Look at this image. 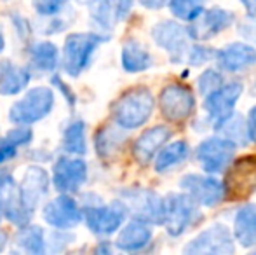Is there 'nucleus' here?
Instances as JSON below:
<instances>
[{"mask_svg":"<svg viewBox=\"0 0 256 255\" xmlns=\"http://www.w3.org/2000/svg\"><path fill=\"white\" fill-rule=\"evenodd\" d=\"M32 74L23 65H18L10 60H0V95L14 96L24 91L30 84Z\"/></svg>","mask_w":256,"mask_h":255,"instance_id":"obj_20","label":"nucleus"},{"mask_svg":"<svg viewBox=\"0 0 256 255\" xmlns=\"http://www.w3.org/2000/svg\"><path fill=\"white\" fill-rule=\"evenodd\" d=\"M240 2L244 4L248 14H250L251 18H256V0H240Z\"/></svg>","mask_w":256,"mask_h":255,"instance_id":"obj_39","label":"nucleus"},{"mask_svg":"<svg viewBox=\"0 0 256 255\" xmlns=\"http://www.w3.org/2000/svg\"><path fill=\"white\" fill-rule=\"evenodd\" d=\"M32 68L40 74H52L60 63V51L52 42H37L28 51Z\"/></svg>","mask_w":256,"mask_h":255,"instance_id":"obj_25","label":"nucleus"},{"mask_svg":"<svg viewBox=\"0 0 256 255\" xmlns=\"http://www.w3.org/2000/svg\"><path fill=\"white\" fill-rule=\"evenodd\" d=\"M154 96L148 89L136 88L122 95L112 107L115 123L124 129L140 128L150 119L154 110Z\"/></svg>","mask_w":256,"mask_h":255,"instance_id":"obj_2","label":"nucleus"},{"mask_svg":"<svg viewBox=\"0 0 256 255\" xmlns=\"http://www.w3.org/2000/svg\"><path fill=\"white\" fill-rule=\"evenodd\" d=\"M16 250L28 253H44L48 250V239L46 232L38 225H23L14 238Z\"/></svg>","mask_w":256,"mask_h":255,"instance_id":"obj_26","label":"nucleus"},{"mask_svg":"<svg viewBox=\"0 0 256 255\" xmlns=\"http://www.w3.org/2000/svg\"><path fill=\"white\" fill-rule=\"evenodd\" d=\"M182 187L197 203L204 204V206H216L225 197V185L218 178H212V177L186 175V177L182 178Z\"/></svg>","mask_w":256,"mask_h":255,"instance_id":"obj_16","label":"nucleus"},{"mask_svg":"<svg viewBox=\"0 0 256 255\" xmlns=\"http://www.w3.org/2000/svg\"><path fill=\"white\" fill-rule=\"evenodd\" d=\"M236 154V145L232 140L212 136L197 147V161L200 163L204 171L208 173H220L232 161Z\"/></svg>","mask_w":256,"mask_h":255,"instance_id":"obj_12","label":"nucleus"},{"mask_svg":"<svg viewBox=\"0 0 256 255\" xmlns=\"http://www.w3.org/2000/svg\"><path fill=\"white\" fill-rule=\"evenodd\" d=\"M6 243H7V236L4 232H0V252L6 248Z\"/></svg>","mask_w":256,"mask_h":255,"instance_id":"obj_41","label":"nucleus"},{"mask_svg":"<svg viewBox=\"0 0 256 255\" xmlns=\"http://www.w3.org/2000/svg\"><path fill=\"white\" fill-rule=\"evenodd\" d=\"M240 95H242V84L240 82H228L225 86L222 84L218 89H214L206 96V110H208L209 117L216 128H220L228 117H232V110Z\"/></svg>","mask_w":256,"mask_h":255,"instance_id":"obj_14","label":"nucleus"},{"mask_svg":"<svg viewBox=\"0 0 256 255\" xmlns=\"http://www.w3.org/2000/svg\"><path fill=\"white\" fill-rule=\"evenodd\" d=\"M120 203L124 204L126 211L138 220L146 224H164L166 217V199H160L154 191L148 189H126L120 192Z\"/></svg>","mask_w":256,"mask_h":255,"instance_id":"obj_4","label":"nucleus"},{"mask_svg":"<svg viewBox=\"0 0 256 255\" xmlns=\"http://www.w3.org/2000/svg\"><path fill=\"white\" fill-rule=\"evenodd\" d=\"M82 211H84V220L89 231L98 236L114 234L122 225L126 217V208L120 201L114 204H91Z\"/></svg>","mask_w":256,"mask_h":255,"instance_id":"obj_10","label":"nucleus"},{"mask_svg":"<svg viewBox=\"0 0 256 255\" xmlns=\"http://www.w3.org/2000/svg\"><path fill=\"white\" fill-rule=\"evenodd\" d=\"M204 0H169V9L176 18L194 21L202 13Z\"/></svg>","mask_w":256,"mask_h":255,"instance_id":"obj_31","label":"nucleus"},{"mask_svg":"<svg viewBox=\"0 0 256 255\" xmlns=\"http://www.w3.org/2000/svg\"><path fill=\"white\" fill-rule=\"evenodd\" d=\"M188 35L190 32L174 21H160L152 30L154 41L162 49H166L174 62H182V58L185 56V51L188 48Z\"/></svg>","mask_w":256,"mask_h":255,"instance_id":"obj_15","label":"nucleus"},{"mask_svg":"<svg viewBox=\"0 0 256 255\" xmlns=\"http://www.w3.org/2000/svg\"><path fill=\"white\" fill-rule=\"evenodd\" d=\"M42 215H44V220L58 231H70L77 227L84 218V211L80 210L77 201L64 192L49 201L42 210Z\"/></svg>","mask_w":256,"mask_h":255,"instance_id":"obj_7","label":"nucleus"},{"mask_svg":"<svg viewBox=\"0 0 256 255\" xmlns=\"http://www.w3.org/2000/svg\"><path fill=\"white\" fill-rule=\"evenodd\" d=\"M32 2L40 16H54L61 9H64L70 0H32Z\"/></svg>","mask_w":256,"mask_h":255,"instance_id":"obj_33","label":"nucleus"},{"mask_svg":"<svg viewBox=\"0 0 256 255\" xmlns=\"http://www.w3.org/2000/svg\"><path fill=\"white\" fill-rule=\"evenodd\" d=\"M223 84V79L222 75L218 74L216 70H206L199 79V88H200V93L208 96L211 91L218 89L220 86Z\"/></svg>","mask_w":256,"mask_h":255,"instance_id":"obj_34","label":"nucleus"},{"mask_svg":"<svg viewBox=\"0 0 256 255\" xmlns=\"http://www.w3.org/2000/svg\"><path fill=\"white\" fill-rule=\"evenodd\" d=\"M164 2H166V0H142L143 6L150 7V9H157V7H160Z\"/></svg>","mask_w":256,"mask_h":255,"instance_id":"obj_40","label":"nucleus"},{"mask_svg":"<svg viewBox=\"0 0 256 255\" xmlns=\"http://www.w3.org/2000/svg\"><path fill=\"white\" fill-rule=\"evenodd\" d=\"M12 21H14V27H16L18 34H20L21 37H23V39H28V37H30L32 28H30V25H28V21L24 20V18H21V16H12Z\"/></svg>","mask_w":256,"mask_h":255,"instance_id":"obj_37","label":"nucleus"},{"mask_svg":"<svg viewBox=\"0 0 256 255\" xmlns=\"http://www.w3.org/2000/svg\"><path fill=\"white\" fill-rule=\"evenodd\" d=\"M232 23H234V14L230 11L212 7L209 11H202L194 20L188 32H190V37L194 39H209L212 35L220 34L222 30H225V28H228Z\"/></svg>","mask_w":256,"mask_h":255,"instance_id":"obj_17","label":"nucleus"},{"mask_svg":"<svg viewBox=\"0 0 256 255\" xmlns=\"http://www.w3.org/2000/svg\"><path fill=\"white\" fill-rule=\"evenodd\" d=\"M209 56H211V53H209L208 49H204L202 46H196V48L192 49V53H190V60H192L194 65H200V63L208 62Z\"/></svg>","mask_w":256,"mask_h":255,"instance_id":"obj_36","label":"nucleus"},{"mask_svg":"<svg viewBox=\"0 0 256 255\" xmlns=\"http://www.w3.org/2000/svg\"><path fill=\"white\" fill-rule=\"evenodd\" d=\"M21 194L32 211L38 206L49 191V175L42 166H28L21 180Z\"/></svg>","mask_w":256,"mask_h":255,"instance_id":"obj_18","label":"nucleus"},{"mask_svg":"<svg viewBox=\"0 0 256 255\" xmlns=\"http://www.w3.org/2000/svg\"><path fill=\"white\" fill-rule=\"evenodd\" d=\"M124 142V136L120 131L114 128H103L96 135V150L102 157H110Z\"/></svg>","mask_w":256,"mask_h":255,"instance_id":"obj_30","label":"nucleus"},{"mask_svg":"<svg viewBox=\"0 0 256 255\" xmlns=\"http://www.w3.org/2000/svg\"><path fill=\"white\" fill-rule=\"evenodd\" d=\"M134 0H96L92 6V21L103 30H110L115 23L126 20Z\"/></svg>","mask_w":256,"mask_h":255,"instance_id":"obj_19","label":"nucleus"},{"mask_svg":"<svg viewBox=\"0 0 256 255\" xmlns=\"http://www.w3.org/2000/svg\"><path fill=\"white\" fill-rule=\"evenodd\" d=\"M150 239H152V231L146 225V222L134 218L126 227H122L115 245H117V248L124 250V252H136V250L145 248L150 243Z\"/></svg>","mask_w":256,"mask_h":255,"instance_id":"obj_22","label":"nucleus"},{"mask_svg":"<svg viewBox=\"0 0 256 255\" xmlns=\"http://www.w3.org/2000/svg\"><path fill=\"white\" fill-rule=\"evenodd\" d=\"M171 138V129L168 126H155L145 131L138 140L134 142L132 147V154H134L136 161L142 164H146L155 157L157 150L164 145L168 140Z\"/></svg>","mask_w":256,"mask_h":255,"instance_id":"obj_21","label":"nucleus"},{"mask_svg":"<svg viewBox=\"0 0 256 255\" xmlns=\"http://www.w3.org/2000/svg\"><path fill=\"white\" fill-rule=\"evenodd\" d=\"M256 189V157L246 156L236 161L225 178V196L230 201L244 199Z\"/></svg>","mask_w":256,"mask_h":255,"instance_id":"obj_8","label":"nucleus"},{"mask_svg":"<svg viewBox=\"0 0 256 255\" xmlns=\"http://www.w3.org/2000/svg\"><path fill=\"white\" fill-rule=\"evenodd\" d=\"M234 234L242 246H256V204H244L234 220Z\"/></svg>","mask_w":256,"mask_h":255,"instance_id":"obj_24","label":"nucleus"},{"mask_svg":"<svg viewBox=\"0 0 256 255\" xmlns=\"http://www.w3.org/2000/svg\"><path fill=\"white\" fill-rule=\"evenodd\" d=\"M4 48H6V39H4V35L0 34V53L4 51Z\"/></svg>","mask_w":256,"mask_h":255,"instance_id":"obj_42","label":"nucleus"},{"mask_svg":"<svg viewBox=\"0 0 256 255\" xmlns=\"http://www.w3.org/2000/svg\"><path fill=\"white\" fill-rule=\"evenodd\" d=\"M63 149L74 156H84L88 152V140H86V123L75 119L63 131Z\"/></svg>","mask_w":256,"mask_h":255,"instance_id":"obj_28","label":"nucleus"},{"mask_svg":"<svg viewBox=\"0 0 256 255\" xmlns=\"http://www.w3.org/2000/svg\"><path fill=\"white\" fill-rule=\"evenodd\" d=\"M88 180V164L80 157H60L52 168V184L60 192L74 194Z\"/></svg>","mask_w":256,"mask_h":255,"instance_id":"obj_11","label":"nucleus"},{"mask_svg":"<svg viewBox=\"0 0 256 255\" xmlns=\"http://www.w3.org/2000/svg\"><path fill=\"white\" fill-rule=\"evenodd\" d=\"M158 105H160V112L166 119L172 121V123H180V121H185L192 116L196 98L186 86L169 84L162 89Z\"/></svg>","mask_w":256,"mask_h":255,"instance_id":"obj_9","label":"nucleus"},{"mask_svg":"<svg viewBox=\"0 0 256 255\" xmlns=\"http://www.w3.org/2000/svg\"><path fill=\"white\" fill-rule=\"evenodd\" d=\"M108 41L106 35L96 32L70 34L63 46V68L70 77H78L91 65L96 49Z\"/></svg>","mask_w":256,"mask_h":255,"instance_id":"obj_1","label":"nucleus"},{"mask_svg":"<svg viewBox=\"0 0 256 255\" xmlns=\"http://www.w3.org/2000/svg\"><path fill=\"white\" fill-rule=\"evenodd\" d=\"M248 136H250L251 142L256 143V107L250 110V116H248Z\"/></svg>","mask_w":256,"mask_h":255,"instance_id":"obj_38","label":"nucleus"},{"mask_svg":"<svg viewBox=\"0 0 256 255\" xmlns=\"http://www.w3.org/2000/svg\"><path fill=\"white\" fill-rule=\"evenodd\" d=\"M54 109V91L48 86H37L24 93L9 109V121L14 124L30 126L46 119Z\"/></svg>","mask_w":256,"mask_h":255,"instance_id":"obj_3","label":"nucleus"},{"mask_svg":"<svg viewBox=\"0 0 256 255\" xmlns=\"http://www.w3.org/2000/svg\"><path fill=\"white\" fill-rule=\"evenodd\" d=\"M51 84H52V88H56L58 91L63 95V98L66 100L68 103H70V107H74L75 105V102H77V98H75V95H74V91L70 89V86L68 84H64V81L60 77L58 74H54L52 77H51Z\"/></svg>","mask_w":256,"mask_h":255,"instance_id":"obj_35","label":"nucleus"},{"mask_svg":"<svg viewBox=\"0 0 256 255\" xmlns=\"http://www.w3.org/2000/svg\"><path fill=\"white\" fill-rule=\"evenodd\" d=\"M0 213L18 227L26 225L34 215L24 203L21 187L9 173H0Z\"/></svg>","mask_w":256,"mask_h":255,"instance_id":"obj_5","label":"nucleus"},{"mask_svg":"<svg viewBox=\"0 0 256 255\" xmlns=\"http://www.w3.org/2000/svg\"><path fill=\"white\" fill-rule=\"evenodd\" d=\"M234 239L230 231L222 224H214L209 229H206L204 232H200L196 239L188 243L185 246V253L190 255H225V253H234Z\"/></svg>","mask_w":256,"mask_h":255,"instance_id":"obj_13","label":"nucleus"},{"mask_svg":"<svg viewBox=\"0 0 256 255\" xmlns=\"http://www.w3.org/2000/svg\"><path fill=\"white\" fill-rule=\"evenodd\" d=\"M32 138H34L32 129L28 126H24V124H18V128L10 129L2 140L7 143H10V145H14L16 149H20V147L28 145V143L32 142Z\"/></svg>","mask_w":256,"mask_h":255,"instance_id":"obj_32","label":"nucleus"},{"mask_svg":"<svg viewBox=\"0 0 256 255\" xmlns=\"http://www.w3.org/2000/svg\"><path fill=\"white\" fill-rule=\"evenodd\" d=\"M122 67L129 74H136V72H143L146 68H150L152 65V56L150 53L143 48L142 44H138L136 41H129L122 48Z\"/></svg>","mask_w":256,"mask_h":255,"instance_id":"obj_27","label":"nucleus"},{"mask_svg":"<svg viewBox=\"0 0 256 255\" xmlns=\"http://www.w3.org/2000/svg\"><path fill=\"white\" fill-rule=\"evenodd\" d=\"M188 156V145L186 142H174L171 145H168L155 159V170L157 171H166L169 168L176 166L178 163L186 159Z\"/></svg>","mask_w":256,"mask_h":255,"instance_id":"obj_29","label":"nucleus"},{"mask_svg":"<svg viewBox=\"0 0 256 255\" xmlns=\"http://www.w3.org/2000/svg\"><path fill=\"white\" fill-rule=\"evenodd\" d=\"M196 203L197 201L190 194H169L166 197L164 224L169 234L180 236L190 227V224L199 215Z\"/></svg>","mask_w":256,"mask_h":255,"instance_id":"obj_6","label":"nucleus"},{"mask_svg":"<svg viewBox=\"0 0 256 255\" xmlns=\"http://www.w3.org/2000/svg\"><path fill=\"white\" fill-rule=\"evenodd\" d=\"M256 62L254 48L248 44H230L218 51V63L223 70L239 72Z\"/></svg>","mask_w":256,"mask_h":255,"instance_id":"obj_23","label":"nucleus"}]
</instances>
